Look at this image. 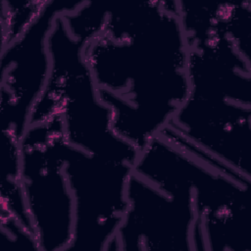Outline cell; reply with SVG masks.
Returning <instances> with one entry per match:
<instances>
[{
  "instance_id": "277c9868",
  "label": "cell",
  "mask_w": 251,
  "mask_h": 251,
  "mask_svg": "<svg viewBox=\"0 0 251 251\" xmlns=\"http://www.w3.org/2000/svg\"><path fill=\"white\" fill-rule=\"evenodd\" d=\"M59 113L28 125L20 139L21 177L27 216L40 251H69L74 236V198L65 172Z\"/></svg>"
},
{
  "instance_id": "6da1fadb",
  "label": "cell",
  "mask_w": 251,
  "mask_h": 251,
  "mask_svg": "<svg viewBox=\"0 0 251 251\" xmlns=\"http://www.w3.org/2000/svg\"><path fill=\"white\" fill-rule=\"evenodd\" d=\"M189 44L176 1L108 3L84 56L113 128L141 151L173 121L189 92Z\"/></svg>"
},
{
  "instance_id": "7a4b0ae2",
  "label": "cell",
  "mask_w": 251,
  "mask_h": 251,
  "mask_svg": "<svg viewBox=\"0 0 251 251\" xmlns=\"http://www.w3.org/2000/svg\"><path fill=\"white\" fill-rule=\"evenodd\" d=\"M189 92L172 130L251 179V61L225 34L189 45Z\"/></svg>"
},
{
  "instance_id": "8992f818",
  "label": "cell",
  "mask_w": 251,
  "mask_h": 251,
  "mask_svg": "<svg viewBox=\"0 0 251 251\" xmlns=\"http://www.w3.org/2000/svg\"><path fill=\"white\" fill-rule=\"evenodd\" d=\"M82 1H45L40 12L14 41L1 48V126L19 139L47 85L51 60L48 36L55 19L75 11Z\"/></svg>"
},
{
  "instance_id": "52a82bcc",
  "label": "cell",
  "mask_w": 251,
  "mask_h": 251,
  "mask_svg": "<svg viewBox=\"0 0 251 251\" xmlns=\"http://www.w3.org/2000/svg\"><path fill=\"white\" fill-rule=\"evenodd\" d=\"M126 197L117 232L119 251H195L199 216L192 193H166L133 172Z\"/></svg>"
},
{
  "instance_id": "5b68a950",
  "label": "cell",
  "mask_w": 251,
  "mask_h": 251,
  "mask_svg": "<svg viewBox=\"0 0 251 251\" xmlns=\"http://www.w3.org/2000/svg\"><path fill=\"white\" fill-rule=\"evenodd\" d=\"M74 198V236L69 251H119L117 232L127 210L126 188L134 166L61 144Z\"/></svg>"
},
{
  "instance_id": "30bf717a",
  "label": "cell",
  "mask_w": 251,
  "mask_h": 251,
  "mask_svg": "<svg viewBox=\"0 0 251 251\" xmlns=\"http://www.w3.org/2000/svg\"><path fill=\"white\" fill-rule=\"evenodd\" d=\"M1 234L10 250L31 249L40 251L35 235L14 217L1 212Z\"/></svg>"
},
{
  "instance_id": "3957f363",
  "label": "cell",
  "mask_w": 251,
  "mask_h": 251,
  "mask_svg": "<svg viewBox=\"0 0 251 251\" xmlns=\"http://www.w3.org/2000/svg\"><path fill=\"white\" fill-rule=\"evenodd\" d=\"M85 43L71 33L63 14L55 19L47 41L50 76L29 125L59 113L68 143L135 166L140 151L114 130L112 109L102 100L84 56Z\"/></svg>"
},
{
  "instance_id": "9c48e42d",
  "label": "cell",
  "mask_w": 251,
  "mask_h": 251,
  "mask_svg": "<svg viewBox=\"0 0 251 251\" xmlns=\"http://www.w3.org/2000/svg\"><path fill=\"white\" fill-rule=\"evenodd\" d=\"M44 2L17 0H3L1 2L2 47L17 39L24 32L38 15Z\"/></svg>"
},
{
  "instance_id": "ba28073f",
  "label": "cell",
  "mask_w": 251,
  "mask_h": 251,
  "mask_svg": "<svg viewBox=\"0 0 251 251\" xmlns=\"http://www.w3.org/2000/svg\"><path fill=\"white\" fill-rule=\"evenodd\" d=\"M1 133V212L14 217L33 233L22 188L20 139L9 131Z\"/></svg>"
}]
</instances>
